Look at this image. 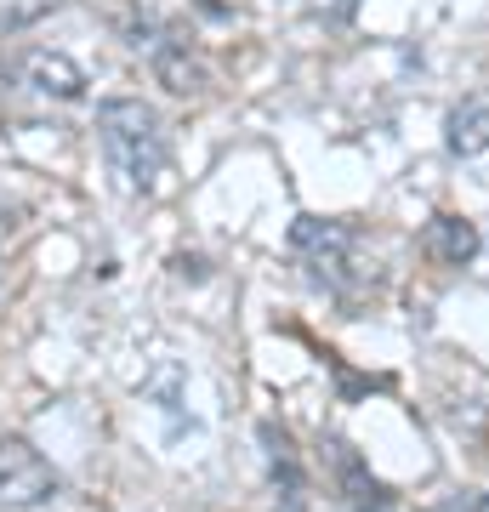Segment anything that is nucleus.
<instances>
[{
	"label": "nucleus",
	"mask_w": 489,
	"mask_h": 512,
	"mask_svg": "<svg viewBox=\"0 0 489 512\" xmlns=\"http://www.w3.org/2000/svg\"><path fill=\"white\" fill-rule=\"evenodd\" d=\"M319 450H325V467H330V478H336V495L347 501V512H399V495L370 473V461H364L342 433H325Z\"/></svg>",
	"instance_id": "5"
},
{
	"label": "nucleus",
	"mask_w": 489,
	"mask_h": 512,
	"mask_svg": "<svg viewBox=\"0 0 489 512\" xmlns=\"http://www.w3.org/2000/svg\"><path fill=\"white\" fill-rule=\"evenodd\" d=\"M256 439H262V456H268V478H273L279 512H302V501H308V473H302V456H296L290 433L279 427V421H262Z\"/></svg>",
	"instance_id": "7"
},
{
	"label": "nucleus",
	"mask_w": 489,
	"mask_h": 512,
	"mask_svg": "<svg viewBox=\"0 0 489 512\" xmlns=\"http://www.w3.org/2000/svg\"><path fill=\"white\" fill-rule=\"evenodd\" d=\"M97 137L109 154L114 177L126 183V194H154L171 165V143H165V120L148 109L143 97H103L97 103Z\"/></svg>",
	"instance_id": "1"
},
{
	"label": "nucleus",
	"mask_w": 489,
	"mask_h": 512,
	"mask_svg": "<svg viewBox=\"0 0 489 512\" xmlns=\"http://www.w3.org/2000/svg\"><path fill=\"white\" fill-rule=\"evenodd\" d=\"M290 251L308 268V279L325 296H359L364 274V234L342 217H296L290 222Z\"/></svg>",
	"instance_id": "2"
},
{
	"label": "nucleus",
	"mask_w": 489,
	"mask_h": 512,
	"mask_svg": "<svg viewBox=\"0 0 489 512\" xmlns=\"http://www.w3.org/2000/svg\"><path fill=\"white\" fill-rule=\"evenodd\" d=\"M421 245H427V256H433L438 268H472V256L484 251V234L467 217H433Z\"/></svg>",
	"instance_id": "8"
},
{
	"label": "nucleus",
	"mask_w": 489,
	"mask_h": 512,
	"mask_svg": "<svg viewBox=\"0 0 489 512\" xmlns=\"http://www.w3.org/2000/svg\"><path fill=\"white\" fill-rule=\"evenodd\" d=\"M444 148H450L455 160L484 154L489 148V103H461V109H450V120H444Z\"/></svg>",
	"instance_id": "9"
},
{
	"label": "nucleus",
	"mask_w": 489,
	"mask_h": 512,
	"mask_svg": "<svg viewBox=\"0 0 489 512\" xmlns=\"http://www.w3.org/2000/svg\"><path fill=\"white\" fill-rule=\"evenodd\" d=\"M18 222H23V211H18L12 200H6V194H0V251H6L12 239H18Z\"/></svg>",
	"instance_id": "10"
},
{
	"label": "nucleus",
	"mask_w": 489,
	"mask_h": 512,
	"mask_svg": "<svg viewBox=\"0 0 489 512\" xmlns=\"http://www.w3.org/2000/svg\"><path fill=\"white\" fill-rule=\"evenodd\" d=\"M484 245H489V239H484Z\"/></svg>",
	"instance_id": "11"
},
{
	"label": "nucleus",
	"mask_w": 489,
	"mask_h": 512,
	"mask_svg": "<svg viewBox=\"0 0 489 512\" xmlns=\"http://www.w3.org/2000/svg\"><path fill=\"white\" fill-rule=\"evenodd\" d=\"M131 46L148 57V69H154V80H160L165 92H177V97L205 92V63H200V52H194L182 35H171L165 23L137 18V23H131Z\"/></svg>",
	"instance_id": "4"
},
{
	"label": "nucleus",
	"mask_w": 489,
	"mask_h": 512,
	"mask_svg": "<svg viewBox=\"0 0 489 512\" xmlns=\"http://www.w3.org/2000/svg\"><path fill=\"white\" fill-rule=\"evenodd\" d=\"M18 86H29L35 97H52V103H80L86 97V69L74 57L52 52V46H29L18 57Z\"/></svg>",
	"instance_id": "6"
},
{
	"label": "nucleus",
	"mask_w": 489,
	"mask_h": 512,
	"mask_svg": "<svg viewBox=\"0 0 489 512\" xmlns=\"http://www.w3.org/2000/svg\"><path fill=\"white\" fill-rule=\"evenodd\" d=\"M63 495V473L29 439L0 433V512H35Z\"/></svg>",
	"instance_id": "3"
}]
</instances>
